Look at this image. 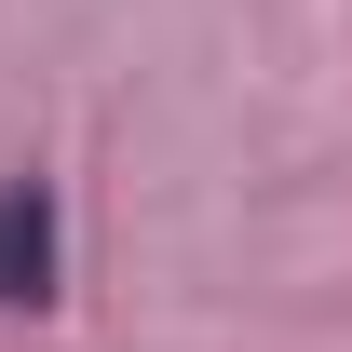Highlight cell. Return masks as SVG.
<instances>
[{
  "label": "cell",
  "instance_id": "cell-1",
  "mask_svg": "<svg viewBox=\"0 0 352 352\" xmlns=\"http://www.w3.org/2000/svg\"><path fill=\"white\" fill-rule=\"evenodd\" d=\"M54 298V190L41 176H0V311Z\"/></svg>",
  "mask_w": 352,
  "mask_h": 352
}]
</instances>
